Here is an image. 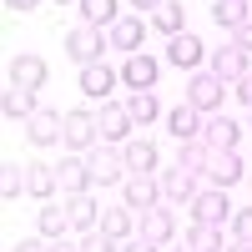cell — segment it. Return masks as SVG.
<instances>
[{
    "instance_id": "43",
    "label": "cell",
    "mask_w": 252,
    "mask_h": 252,
    "mask_svg": "<svg viewBox=\"0 0 252 252\" xmlns=\"http://www.w3.org/2000/svg\"><path fill=\"white\" fill-rule=\"evenodd\" d=\"M131 5H141V10H157V5H161V0H131Z\"/></svg>"
},
{
    "instance_id": "15",
    "label": "cell",
    "mask_w": 252,
    "mask_h": 252,
    "mask_svg": "<svg viewBox=\"0 0 252 252\" xmlns=\"http://www.w3.org/2000/svg\"><path fill=\"white\" fill-rule=\"evenodd\" d=\"M202 111L192 106V101H182V106H172V111H166V131H172L177 141H197L202 136Z\"/></svg>"
},
{
    "instance_id": "26",
    "label": "cell",
    "mask_w": 252,
    "mask_h": 252,
    "mask_svg": "<svg viewBox=\"0 0 252 252\" xmlns=\"http://www.w3.org/2000/svg\"><path fill=\"white\" fill-rule=\"evenodd\" d=\"M66 217H71V227H76V232H91V227H101V222H96V202H91V192L66 197Z\"/></svg>"
},
{
    "instance_id": "45",
    "label": "cell",
    "mask_w": 252,
    "mask_h": 252,
    "mask_svg": "<svg viewBox=\"0 0 252 252\" xmlns=\"http://www.w3.org/2000/svg\"><path fill=\"white\" fill-rule=\"evenodd\" d=\"M247 111H252V106H247Z\"/></svg>"
},
{
    "instance_id": "37",
    "label": "cell",
    "mask_w": 252,
    "mask_h": 252,
    "mask_svg": "<svg viewBox=\"0 0 252 252\" xmlns=\"http://www.w3.org/2000/svg\"><path fill=\"white\" fill-rule=\"evenodd\" d=\"M232 46H242V51L252 56V20H247V26H237V31H232Z\"/></svg>"
},
{
    "instance_id": "14",
    "label": "cell",
    "mask_w": 252,
    "mask_h": 252,
    "mask_svg": "<svg viewBox=\"0 0 252 252\" xmlns=\"http://www.w3.org/2000/svg\"><path fill=\"white\" fill-rule=\"evenodd\" d=\"M157 56H146V51H136V56H126V66H121V81H126V86H131V91H152L157 86Z\"/></svg>"
},
{
    "instance_id": "24",
    "label": "cell",
    "mask_w": 252,
    "mask_h": 252,
    "mask_svg": "<svg viewBox=\"0 0 252 252\" xmlns=\"http://www.w3.org/2000/svg\"><path fill=\"white\" fill-rule=\"evenodd\" d=\"M212 20L227 26V31L247 26V20H252V0H212Z\"/></svg>"
},
{
    "instance_id": "19",
    "label": "cell",
    "mask_w": 252,
    "mask_h": 252,
    "mask_svg": "<svg viewBox=\"0 0 252 252\" xmlns=\"http://www.w3.org/2000/svg\"><path fill=\"white\" fill-rule=\"evenodd\" d=\"M56 172H61V192H66V197L91 192V166H86V157H66V161H56Z\"/></svg>"
},
{
    "instance_id": "16",
    "label": "cell",
    "mask_w": 252,
    "mask_h": 252,
    "mask_svg": "<svg viewBox=\"0 0 252 252\" xmlns=\"http://www.w3.org/2000/svg\"><path fill=\"white\" fill-rule=\"evenodd\" d=\"M106 35H111V46H116V51L136 56V51H141V40H146V20H141V15H121Z\"/></svg>"
},
{
    "instance_id": "22",
    "label": "cell",
    "mask_w": 252,
    "mask_h": 252,
    "mask_svg": "<svg viewBox=\"0 0 252 252\" xmlns=\"http://www.w3.org/2000/svg\"><path fill=\"white\" fill-rule=\"evenodd\" d=\"M182 242L192 247V252H227V237H222V227H217V222H192Z\"/></svg>"
},
{
    "instance_id": "3",
    "label": "cell",
    "mask_w": 252,
    "mask_h": 252,
    "mask_svg": "<svg viewBox=\"0 0 252 252\" xmlns=\"http://www.w3.org/2000/svg\"><path fill=\"white\" fill-rule=\"evenodd\" d=\"M232 91L227 81H217L212 71H192V81H187V101L202 111V116H212V111H222V96Z\"/></svg>"
},
{
    "instance_id": "28",
    "label": "cell",
    "mask_w": 252,
    "mask_h": 252,
    "mask_svg": "<svg viewBox=\"0 0 252 252\" xmlns=\"http://www.w3.org/2000/svg\"><path fill=\"white\" fill-rule=\"evenodd\" d=\"M81 5V20H86V26H101V31H111L116 26V0H76Z\"/></svg>"
},
{
    "instance_id": "10",
    "label": "cell",
    "mask_w": 252,
    "mask_h": 252,
    "mask_svg": "<svg viewBox=\"0 0 252 252\" xmlns=\"http://www.w3.org/2000/svg\"><path fill=\"white\" fill-rule=\"evenodd\" d=\"M96 126H101V141H116V146H126V136H131V111H126V101L116 106V101H106L101 106V116H96Z\"/></svg>"
},
{
    "instance_id": "21",
    "label": "cell",
    "mask_w": 252,
    "mask_h": 252,
    "mask_svg": "<svg viewBox=\"0 0 252 252\" xmlns=\"http://www.w3.org/2000/svg\"><path fill=\"white\" fill-rule=\"evenodd\" d=\"M192 197H197V172L172 166V172L161 177V202H192Z\"/></svg>"
},
{
    "instance_id": "5",
    "label": "cell",
    "mask_w": 252,
    "mask_h": 252,
    "mask_svg": "<svg viewBox=\"0 0 252 252\" xmlns=\"http://www.w3.org/2000/svg\"><path fill=\"white\" fill-rule=\"evenodd\" d=\"M207 71H212L217 81H232V86H237L252 66H247V51H242V46H217L212 56H207Z\"/></svg>"
},
{
    "instance_id": "36",
    "label": "cell",
    "mask_w": 252,
    "mask_h": 252,
    "mask_svg": "<svg viewBox=\"0 0 252 252\" xmlns=\"http://www.w3.org/2000/svg\"><path fill=\"white\" fill-rule=\"evenodd\" d=\"M10 252H51V237H20Z\"/></svg>"
},
{
    "instance_id": "44",
    "label": "cell",
    "mask_w": 252,
    "mask_h": 252,
    "mask_svg": "<svg viewBox=\"0 0 252 252\" xmlns=\"http://www.w3.org/2000/svg\"><path fill=\"white\" fill-rule=\"evenodd\" d=\"M166 252H192V247H187V242H182V247H166Z\"/></svg>"
},
{
    "instance_id": "42",
    "label": "cell",
    "mask_w": 252,
    "mask_h": 252,
    "mask_svg": "<svg viewBox=\"0 0 252 252\" xmlns=\"http://www.w3.org/2000/svg\"><path fill=\"white\" fill-rule=\"evenodd\" d=\"M227 252H252V242H237V237H232V242H227Z\"/></svg>"
},
{
    "instance_id": "20",
    "label": "cell",
    "mask_w": 252,
    "mask_h": 252,
    "mask_svg": "<svg viewBox=\"0 0 252 252\" xmlns=\"http://www.w3.org/2000/svg\"><path fill=\"white\" fill-rule=\"evenodd\" d=\"M86 96H96V101H106L111 96V86H116V71L106 66V61H96V66H81V81H76Z\"/></svg>"
},
{
    "instance_id": "18",
    "label": "cell",
    "mask_w": 252,
    "mask_h": 252,
    "mask_svg": "<svg viewBox=\"0 0 252 252\" xmlns=\"http://www.w3.org/2000/svg\"><path fill=\"white\" fill-rule=\"evenodd\" d=\"M56 187H61V172H56V166H46V161H26V192H31V197L51 202Z\"/></svg>"
},
{
    "instance_id": "40",
    "label": "cell",
    "mask_w": 252,
    "mask_h": 252,
    "mask_svg": "<svg viewBox=\"0 0 252 252\" xmlns=\"http://www.w3.org/2000/svg\"><path fill=\"white\" fill-rule=\"evenodd\" d=\"M51 252H81V242H66V237H51Z\"/></svg>"
},
{
    "instance_id": "13",
    "label": "cell",
    "mask_w": 252,
    "mask_h": 252,
    "mask_svg": "<svg viewBox=\"0 0 252 252\" xmlns=\"http://www.w3.org/2000/svg\"><path fill=\"white\" fill-rule=\"evenodd\" d=\"M5 76H10V86H31V91H40V86L51 81V66H46L40 56H15Z\"/></svg>"
},
{
    "instance_id": "30",
    "label": "cell",
    "mask_w": 252,
    "mask_h": 252,
    "mask_svg": "<svg viewBox=\"0 0 252 252\" xmlns=\"http://www.w3.org/2000/svg\"><path fill=\"white\" fill-rule=\"evenodd\" d=\"M35 227H40V237H66V227H71V217H66V202H46L40 207V217H35Z\"/></svg>"
},
{
    "instance_id": "34",
    "label": "cell",
    "mask_w": 252,
    "mask_h": 252,
    "mask_svg": "<svg viewBox=\"0 0 252 252\" xmlns=\"http://www.w3.org/2000/svg\"><path fill=\"white\" fill-rule=\"evenodd\" d=\"M81 252H121V242L101 227H91V232H81Z\"/></svg>"
},
{
    "instance_id": "25",
    "label": "cell",
    "mask_w": 252,
    "mask_h": 252,
    "mask_svg": "<svg viewBox=\"0 0 252 252\" xmlns=\"http://www.w3.org/2000/svg\"><path fill=\"white\" fill-rule=\"evenodd\" d=\"M152 26H157L166 40H172V35H182V31H187V10L177 5V0H161V5L152 10Z\"/></svg>"
},
{
    "instance_id": "4",
    "label": "cell",
    "mask_w": 252,
    "mask_h": 252,
    "mask_svg": "<svg viewBox=\"0 0 252 252\" xmlns=\"http://www.w3.org/2000/svg\"><path fill=\"white\" fill-rule=\"evenodd\" d=\"M61 141H66L71 146V152H91V146L101 141V126H96V116L91 111H66V136H61Z\"/></svg>"
},
{
    "instance_id": "39",
    "label": "cell",
    "mask_w": 252,
    "mask_h": 252,
    "mask_svg": "<svg viewBox=\"0 0 252 252\" xmlns=\"http://www.w3.org/2000/svg\"><path fill=\"white\" fill-rule=\"evenodd\" d=\"M121 252H157V242H146V237L141 242H121Z\"/></svg>"
},
{
    "instance_id": "11",
    "label": "cell",
    "mask_w": 252,
    "mask_h": 252,
    "mask_svg": "<svg viewBox=\"0 0 252 252\" xmlns=\"http://www.w3.org/2000/svg\"><path fill=\"white\" fill-rule=\"evenodd\" d=\"M207 187H222V192H227V187H232V182H242L247 177V166H242V157L237 152H212V161H207Z\"/></svg>"
},
{
    "instance_id": "35",
    "label": "cell",
    "mask_w": 252,
    "mask_h": 252,
    "mask_svg": "<svg viewBox=\"0 0 252 252\" xmlns=\"http://www.w3.org/2000/svg\"><path fill=\"white\" fill-rule=\"evenodd\" d=\"M232 237L237 242H252V207H242V212L232 217Z\"/></svg>"
},
{
    "instance_id": "41",
    "label": "cell",
    "mask_w": 252,
    "mask_h": 252,
    "mask_svg": "<svg viewBox=\"0 0 252 252\" xmlns=\"http://www.w3.org/2000/svg\"><path fill=\"white\" fill-rule=\"evenodd\" d=\"M5 5H10V10H35L40 0H5Z\"/></svg>"
},
{
    "instance_id": "1",
    "label": "cell",
    "mask_w": 252,
    "mask_h": 252,
    "mask_svg": "<svg viewBox=\"0 0 252 252\" xmlns=\"http://www.w3.org/2000/svg\"><path fill=\"white\" fill-rule=\"evenodd\" d=\"M86 166H91V182L96 187H111V182H126L131 172H126V152L116 141H96L86 152Z\"/></svg>"
},
{
    "instance_id": "29",
    "label": "cell",
    "mask_w": 252,
    "mask_h": 252,
    "mask_svg": "<svg viewBox=\"0 0 252 252\" xmlns=\"http://www.w3.org/2000/svg\"><path fill=\"white\" fill-rule=\"evenodd\" d=\"M207 161H212V146H207L202 136L177 146V166H187V172H197V177H202V172H207Z\"/></svg>"
},
{
    "instance_id": "33",
    "label": "cell",
    "mask_w": 252,
    "mask_h": 252,
    "mask_svg": "<svg viewBox=\"0 0 252 252\" xmlns=\"http://www.w3.org/2000/svg\"><path fill=\"white\" fill-rule=\"evenodd\" d=\"M15 192H26V166L5 161V166H0V197H5V202H15Z\"/></svg>"
},
{
    "instance_id": "23",
    "label": "cell",
    "mask_w": 252,
    "mask_h": 252,
    "mask_svg": "<svg viewBox=\"0 0 252 252\" xmlns=\"http://www.w3.org/2000/svg\"><path fill=\"white\" fill-rule=\"evenodd\" d=\"M0 106H5V116H10V121H26V116H35V111H40V101H35V91H31V86H5Z\"/></svg>"
},
{
    "instance_id": "8",
    "label": "cell",
    "mask_w": 252,
    "mask_h": 252,
    "mask_svg": "<svg viewBox=\"0 0 252 252\" xmlns=\"http://www.w3.org/2000/svg\"><path fill=\"white\" fill-rule=\"evenodd\" d=\"M202 141L212 146V152H237V141H242V131H237V121L232 116H222V111H212L202 121Z\"/></svg>"
},
{
    "instance_id": "7",
    "label": "cell",
    "mask_w": 252,
    "mask_h": 252,
    "mask_svg": "<svg viewBox=\"0 0 252 252\" xmlns=\"http://www.w3.org/2000/svg\"><path fill=\"white\" fill-rule=\"evenodd\" d=\"M166 61H172L177 71H197L202 61H207V46H202L192 31H182V35H172V40H166Z\"/></svg>"
},
{
    "instance_id": "6",
    "label": "cell",
    "mask_w": 252,
    "mask_h": 252,
    "mask_svg": "<svg viewBox=\"0 0 252 252\" xmlns=\"http://www.w3.org/2000/svg\"><path fill=\"white\" fill-rule=\"evenodd\" d=\"M121 197L131 212H146V207H157L161 202V182H152V172H131L121 182Z\"/></svg>"
},
{
    "instance_id": "9",
    "label": "cell",
    "mask_w": 252,
    "mask_h": 252,
    "mask_svg": "<svg viewBox=\"0 0 252 252\" xmlns=\"http://www.w3.org/2000/svg\"><path fill=\"white\" fill-rule=\"evenodd\" d=\"M187 207H192V217H197V222H217V227L232 217V207H227L222 187H197V197L187 202Z\"/></svg>"
},
{
    "instance_id": "31",
    "label": "cell",
    "mask_w": 252,
    "mask_h": 252,
    "mask_svg": "<svg viewBox=\"0 0 252 252\" xmlns=\"http://www.w3.org/2000/svg\"><path fill=\"white\" fill-rule=\"evenodd\" d=\"M121 152H126V172H152L157 166V146L152 141H126Z\"/></svg>"
},
{
    "instance_id": "27",
    "label": "cell",
    "mask_w": 252,
    "mask_h": 252,
    "mask_svg": "<svg viewBox=\"0 0 252 252\" xmlns=\"http://www.w3.org/2000/svg\"><path fill=\"white\" fill-rule=\"evenodd\" d=\"M101 232H111L116 242H126L136 232V212L131 207H106V212H101Z\"/></svg>"
},
{
    "instance_id": "38",
    "label": "cell",
    "mask_w": 252,
    "mask_h": 252,
    "mask_svg": "<svg viewBox=\"0 0 252 252\" xmlns=\"http://www.w3.org/2000/svg\"><path fill=\"white\" fill-rule=\"evenodd\" d=\"M232 91H237V96H242V101H247V106H252V71H247V76H242V81H237V86H232Z\"/></svg>"
},
{
    "instance_id": "2",
    "label": "cell",
    "mask_w": 252,
    "mask_h": 252,
    "mask_svg": "<svg viewBox=\"0 0 252 252\" xmlns=\"http://www.w3.org/2000/svg\"><path fill=\"white\" fill-rule=\"evenodd\" d=\"M106 46H111V35L101 31V26H86V20H81V26L66 31V56L76 61V66H96Z\"/></svg>"
},
{
    "instance_id": "32",
    "label": "cell",
    "mask_w": 252,
    "mask_h": 252,
    "mask_svg": "<svg viewBox=\"0 0 252 252\" xmlns=\"http://www.w3.org/2000/svg\"><path fill=\"white\" fill-rule=\"evenodd\" d=\"M126 111H131V121H136V126H146V121H157V116H161V106H157V96H152V91H131Z\"/></svg>"
},
{
    "instance_id": "17",
    "label": "cell",
    "mask_w": 252,
    "mask_h": 252,
    "mask_svg": "<svg viewBox=\"0 0 252 252\" xmlns=\"http://www.w3.org/2000/svg\"><path fill=\"white\" fill-rule=\"evenodd\" d=\"M26 136H31L35 146H51L56 136H66V116H56V111L40 106L35 116H26Z\"/></svg>"
},
{
    "instance_id": "12",
    "label": "cell",
    "mask_w": 252,
    "mask_h": 252,
    "mask_svg": "<svg viewBox=\"0 0 252 252\" xmlns=\"http://www.w3.org/2000/svg\"><path fill=\"white\" fill-rule=\"evenodd\" d=\"M141 237L146 242H157V247H166V242H172L177 237V217H172V207H146V212H141Z\"/></svg>"
}]
</instances>
